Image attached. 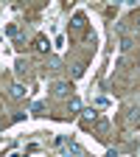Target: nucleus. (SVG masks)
<instances>
[{
    "label": "nucleus",
    "instance_id": "1",
    "mask_svg": "<svg viewBox=\"0 0 140 157\" xmlns=\"http://www.w3.org/2000/svg\"><path fill=\"white\" fill-rule=\"evenodd\" d=\"M34 48H36L39 53H48V48H51V42H48V39H45V36H36V42H34Z\"/></svg>",
    "mask_w": 140,
    "mask_h": 157
},
{
    "label": "nucleus",
    "instance_id": "2",
    "mask_svg": "<svg viewBox=\"0 0 140 157\" xmlns=\"http://www.w3.org/2000/svg\"><path fill=\"white\" fill-rule=\"evenodd\" d=\"M25 93H28V90H25L23 84H11V98H25Z\"/></svg>",
    "mask_w": 140,
    "mask_h": 157
},
{
    "label": "nucleus",
    "instance_id": "3",
    "mask_svg": "<svg viewBox=\"0 0 140 157\" xmlns=\"http://www.w3.org/2000/svg\"><path fill=\"white\" fill-rule=\"evenodd\" d=\"M67 93H70V84L67 82H59L56 84V95H67Z\"/></svg>",
    "mask_w": 140,
    "mask_h": 157
},
{
    "label": "nucleus",
    "instance_id": "4",
    "mask_svg": "<svg viewBox=\"0 0 140 157\" xmlns=\"http://www.w3.org/2000/svg\"><path fill=\"white\" fill-rule=\"evenodd\" d=\"M81 118H84V121H95L98 112H95V109H84V112H81Z\"/></svg>",
    "mask_w": 140,
    "mask_h": 157
},
{
    "label": "nucleus",
    "instance_id": "5",
    "mask_svg": "<svg viewBox=\"0 0 140 157\" xmlns=\"http://www.w3.org/2000/svg\"><path fill=\"white\" fill-rule=\"evenodd\" d=\"M73 28H84V14H76L73 17Z\"/></svg>",
    "mask_w": 140,
    "mask_h": 157
},
{
    "label": "nucleus",
    "instance_id": "6",
    "mask_svg": "<svg viewBox=\"0 0 140 157\" xmlns=\"http://www.w3.org/2000/svg\"><path fill=\"white\" fill-rule=\"evenodd\" d=\"M81 109V101H78V98H70V112H78Z\"/></svg>",
    "mask_w": 140,
    "mask_h": 157
},
{
    "label": "nucleus",
    "instance_id": "7",
    "mask_svg": "<svg viewBox=\"0 0 140 157\" xmlns=\"http://www.w3.org/2000/svg\"><path fill=\"white\" fill-rule=\"evenodd\" d=\"M11 157H23V154H17V151H14V154H11Z\"/></svg>",
    "mask_w": 140,
    "mask_h": 157
}]
</instances>
